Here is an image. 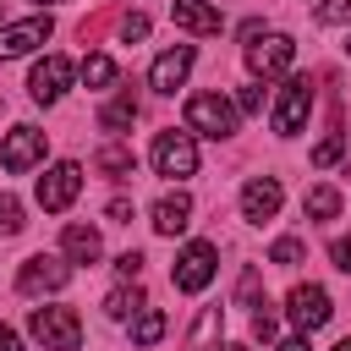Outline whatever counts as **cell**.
Masks as SVG:
<instances>
[{
  "instance_id": "cell-1",
  "label": "cell",
  "mask_w": 351,
  "mask_h": 351,
  "mask_svg": "<svg viewBox=\"0 0 351 351\" xmlns=\"http://www.w3.org/2000/svg\"><path fill=\"white\" fill-rule=\"evenodd\" d=\"M27 329H33V340L44 351H77L82 346V324H77L71 307H33Z\"/></svg>"
},
{
  "instance_id": "cell-2",
  "label": "cell",
  "mask_w": 351,
  "mask_h": 351,
  "mask_svg": "<svg viewBox=\"0 0 351 351\" xmlns=\"http://www.w3.org/2000/svg\"><path fill=\"white\" fill-rule=\"evenodd\" d=\"M186 126L203 137H230L236 132V104L225 93H192L186 99Z\"/></svg>"
},
{
  "instance_id": "cell-3",
  "label": "cell",
  "mask_w": 351,
  "mask_h": 351,
  "mask_svg": "<svg viewBox=\"0 0 351 351\" xmlns=\"http://www.w3.org/2000/svg\"><path fill=\"white\" fill-rule=\"evenodd\" d=\"M291 60H296V44H291L285 33H258V38H247V71H252V77H285Z\"/></svg>"
},
{
  "instance_id": "cell-4",
  "label": "cell",
  "mask_w": 351,
  "mask_h": 351,
  "mask_svg": "<svg viewBox=\"0 0 351 351\" xmlns=\"http://www.w3.org/2000/svg\"><path fill=\"white\" fill-rule=\"evenodd\" d=\"M154 170L170 176V181L192 176V170H197V143H192V132H159V137H154Z\"/></svg>"
},
{
  "instance_id": "cell-5",
  "label": "cell",
  "mask_w": 351,
  "mask_h": 351,
  "mask_svg": "<svg viewBox=\"0 0 351 351\" xmlns=\"http://www.w3.org/2000/svg\"><path fill=\"white\" fill-rule=\"evenodd\" d=\"M285 313H291V324H296L302 335H313V329H324V324H329L335 302H329V291H324V285H291Z\"/></svg>"
},
{
  "instance_id": "cell-6",
  "label": "cell",
  "mask_w": 351,
  "mask_h": 351,
  "mask_svg": "<svg viewBox=\"0 0 351 351\" xmlns=\"http://www.w3.org/2000/svg\"><path fill=\"white\" fill-rule=\"evenodd\" d=\"M77 192H82V165H71V159H60V165H49V170L38 176V203H44L49 214L71 208Z\"/></svg>"
},
{
  "instance_id": "cell-7",
  "label": "cell",
  "mask_w": 351,
  "mask_h": 351,
  "mask_svg": "<svg viewBox=\"0 0 351 351\" xmlns=\"http://www.w3.org/2000/svg\"><path fill=\"white\" fill-rule=\"evenodd\" d=\"M214 258H219V252H214V241H192V247H181L176 274H170V280H176V291H186V296H192V291H203V285L214 280Z\"/></svg>"
},
{
  "instance_id": "cell-8",
  "label": "cell",
  "mask_w": 351,
  "mask_h": 351,
  "mask_svg": "<svg viewBox=\"0 0 351 351\" xmlns=\"http://www.w3.org/2000/svg\"><path fill=\"white\" fill-rule=\"evenodd\" d=\"M66 280H71V263H66V258H44V252H38V258H27V263L16 269V291H22V296L60 291Z\"/></svg>"
},
{
  "instance_id": "cell-9",
  "label": "cell",
  "mask_w": 351,
  "mask_h": 351,
  "mask_svg": "<svg viewBox=\"0 0 351 351\" xmlns=\"http://www.w3.org/2000/svg\"><path fill=\"white\" fill-rule=\"evenodd\" d=\"M307 110H313V88H307V77H291L280 88V104H274V132L280 137H296L302 121H307Z\"/></svg>"
},
{
  "instance_id": "cell-10",
  "label": "cell",
  "mask_w": 351,
  "mask_h": 351,
  "mask_svg": "<svg viewBox=\"0 0 351 351\" xmlns=\"http://www.w3.org/2000/svg\"><path fill=\"white\" fill-rule=\"evenodd\" d=\"M66 88H71V60H66V55H44V60L33 66V77H27V93H33L38 104H55Z\"/></svg>"
},
{
  "instance_id": "cell-11",
  "label": "cell",
  "mask_w": 351,
  "mask_h": 351,
  "mask_svg": "<svg viewBox=\"0 0 351 351\" xmlns=\"http://www.w3.org/2000/svg\"><path fill=\"white\" fill-rule=\"evenodd\" d=\"M44 159V132L38 126H11V137H5V148H0V165L11 170V176H22V170H33Z\"/></svg>"
},
{
  "instance_id": "cell-12",
  "label": "cell",
  "mask_w": 351,
  "mask_h": 351,
  "mask_svg": "<svg viewBox=\"0 0 351 351\" xmlns=\"http://www.w3.org/2000/svg\"><path fill=\"white\" fill-rule=\"evenodd\" d=\"M280 181L274 176H252L247 186H241V219H252V225H263V219H274L280 214Z\"/></svg>"
},
{
  "instance_id": "cell-13",
  "label": "cell",
  "mask_w": 351,
  "mask_h": 351,
  "mask_svg": "<svg viewBox=\"0 0 351 351\" xmlns=\"http://www.w3.org/2000/svg\"><path fill=\"white\" fill-rule=\"evenodd\" d=\"M44 38H49V16L11 22V27H0V60H16V55H27V49H38Z\"/></svg>"
},
{
  "instance_id": "cell-14",
  "label": "cell",
  "mask_w": 351,
  "mask_h": 351,
  "mask_svg": "<svg viewBox=\"0 0 351 351\" xmlns=\"http://www.w3.org/2000/svg\"><path fill=\"white\" fill-rule=\"evenodd\" d=\"M186 71H192V44H176V49H165V55L154 60L148 82H154L159 93H176V88L186 82Z\"/></svg>"
},
{
  "instance_id": "cell-15",
  "label": "cell",
  "mask_w": 351,
  "mask_h": 351,
  "mask_svg": "<svg viewBox=\"0 0 351 351\" xmlns=\"http://www.w3.org/2000/svg\"><path fill=\"white\" fill-rule=\"evenodd\" d=\"M170 16H176V27H186V33H219V27H225L219 5H208V0H170Z\"/></svg>"
},
{
  "instance_id": "cell-16",
  "label": "cell",
  "mask_w": 351,
  "mask_h": 351,
  "mask_svg": "<svg viewBox=\"0 0 351 351\" xmlns=\"http://www.w3.org/2000/svg\"><path fill=\"white\" fill-rule=\"evenodd\" d=\"M192 225V197L186 192H165L159 203H154V230L159 236H181Z\"/></svg>"
},
{
  "instance_id": "cell-17",
  "label": "cell",
  "mask_w": 351,
  "mask_h": 351,
  "mask_svg": "<svg viewBox=\"0 0 351 351\" xmlns=\"http://www.w3.org/2000/svg\"><path fill=\"white\" fill-rule=\"evenodd\" d=\"M60 247H66V263H93V258L104 252V247H99V230H93V225H66Z\"/></svg>"
},
{
  "instance_id": "cell-18",
  "label": "cell",
  "mask_w": 351,
  "mask_h": 351,
  "mask_svg": "<svg viewBox=\"0 0 351 351\" xmlns=\"http://www.w3.org/2000/svg\"><path fill=\"white\" fill-rule=\"evenodd\" d=\"M132 121H137V99H132V93H121V99H110V104L99 110V126H104V132H126Z\"/></svg>"
},
{
  "instance_id": "cell-19",
  "label": "cell",
  "mask_w": 351,
  "mask_h": 351,
  "mask_svg": "<svg viewBox=\"0 0 351 351\" xmlns=\"http://www.w3.org/2000/svg\"><path fill=\"white\" fill-rule=\"evenodd\" d=\"M159 340H165V313L159 307H143L132 318V346H159Z\"/></svg>"
},
{
  "instance_id": "cell-20",
  "label": "cell",
  "mask_w": 351,
  "mask_h": 351,
  "mask_svg": "<svg viewBox=\"0 0 351 351\" xmlns=\"http://www.w3.org/2000/svg\"><path fill=\"white\" fill-rule=\"evenodd\" d=\"M143 307H148V302H143L137 285H115V291L104 296V313H110V318H132V313H143Z\"/></svg>"
},
{
  "instance_id": "cell-21",
  "label": "cell",
  "mask_w": 351,
  "mask_h": 351,
  "mask_svg": "<svg viewBox=\"0 0 351 351\" xmlns=\"http://www.w3.org/2000/svg\"><path fill=\"white\" fill-rule=\"evenodd\" d=\"M93 165H99V170H110V176H132V148H126V143H104Z\"/></svg>"
},
{
  "instance_id": "cell-22",
  "label": "cell",
  "mask_w": 351,
  "mask_h": 351,
  "mask_svg": "<svg viewBox=\"0 0 351 351\" xmlns=\"http://www.w3.org/2000/svg\"><path fill=\"white\" fill-rule=\"evenodd\" d=\"M302 208H307L313 219H335V214H340V192H335V186H313Z\"/></svg>"
},
{
  "instance_id": "cell-23",
  "label": "cell",
  "mask_w": 351,
  "mask_h": 351,
  "mask_svg": "<svg viewBox=\"0 0 351 351\" xmlns=\"http://www.w3.org/2000/svg\"><path fill=\"white\" fill-rule=\"evenodd\" d=\"M82 82H88V88H110V82H115V60H110V55H88V60H82Z\"/></svg>"
},
{
  "instance_id": "cell-24",
  "label": "cell",
  "mask_w": 351,
  "mask_h": 351,
  "mask_svg": "<svg viewBox=\"0 0 351 351\" xmlns=\"http://www.w3.org/2000/svg\"><path fill=\"white\" fill-rule=\"evenodd\" d=\"M302 252H307V247H302L296 236H280V241L269 247V263H280V269H291V263H302Z\"/></svg>"
},
{
  "instance_id": "cell-25",
  "label": "cell",
  "mask_w": 351,
  "mask_h": 351,
  "mask_svg": "<svg viewBox=\"0 0 351 351\" xmlns=\"http://www.w3.org/2000/svg\"><path fill=\"white\" fill-rule=\"evenodd\" d=\"M22 230V203L11 192H0V236H16Z\"/></svg>"
},
{
  "instance_id": "cell-26",
  "label": "cell",
  "mask_w": 351,
  "mask_h": 351,
  "mask_svg": "<svg viewBox=\"0 0 351 351\" xmlns=\"http://www.w3.org/2000/svg\"><path fill=\"white\" fill-rule=\"evenodd\" d=\"M340 154H346V137H340V132H335V137H324V143H318V148H313V165H318V170H324V165H335V159H340Z\"/></svg>"
},
{
  "instance_id": "cell-27",
  "label": "cell",
  "mask_w": 351,
  "mask_h": 351,
  "mask_svg": "<svg viewBox=\"0 0 351 351\" xmlns=\"http://www.w3.org/2000/svg\"><path fill=\"white\" fill-rule=\"evenodd\" d=\"M318 22H329V27L335 22H351V0H324L318 5Z\"/></svg>"
},
{
  "instance_id": "cell-28",
  "label": "cell",
  "mask_w": 351,
  "mask_h": 351,
  "mask_svg": "<svg viewBox=\"0 0 351 351\" xmlns=\"http://www.w3.org/2000/svg\"><path fill=\"white\" fill-rule=\"evenodd\" d=\"M121 38H126V44H132V38H148V16H143V11L121 16Z\"/></svg>"
},
{
  "instance_id": "cell-29",
  "label": "cell",
  "mask_w": 351,
  "mask_h": 351,
  "mask_svg": "<svg viewBox=\"0 0 351 351\" xmlns=\"http://www.w3.org/2000/svg\"><path fill=\"white\" fill-rule=\"evenodd\" d=\"M236 110H241V115H258V110H263V88H241V93H236Z\"/></svg>"
},
{
  "instance_id": "cell-30",
  "label": "cell",
  "mask_w": 351,
  "mask_h": 351,
  "mask_svg": "<svg viewBox=\"0 0 351 351\" xmlns=\"http://www.w3.org/2000/svg\"><path fill=\"white\" fill-rule=\"evenodd\" d=\"M329 258H335V269H340V274H351V236H335Z\"/></svg>"
},
{
  "instance_id": "cell-31",
  "label": "cell",
  "mask_w": 351,
  "mask_h": 351,
  "mask_svg": "<svg viewBox=\"0 0 351 351\" xmlns=\"http://www.w3.org/2000/svg\"><path fill=\"white\" fill-rule=\"evenodd\" d=\"M115 269H121V280H137V274H143V252H121Z\"/></svg>"
},
{
  "instance_id": "cell-32",
  "label": "cell",
  "mask_w": 351,
  "mask_h": 351,
  "mask_svg": "<svg viewBox=\"0 0 351 351\" xmlns=\"http://www.w3.org/2000/svg\"><path fill=\"white\" fill-rule=\"evenodd\" d=\"M252 335H258V340H274V313H269V307L252 313Z\"/></svg>"
},
{
  "instance_id": "cell-33",
  "label": "cell",
  "mask_w": 351,
  "mask_h": 351,
  "mask_svg": "<svg viewBox=\"0 0 351 351\" xmlns=\"http://www.w3.org/2000/svg\"><path fill=\"white\" fill-rule=\"evenodd\" d=\"M110 219L115 225H132V197H110Z\"/></svg>"
},
{
  "instance_id": "cell-34",
  "label": "cell",
  "mask_w": 351,
  "mask_h": 351,
  "mask_svg": "<svg viewBox=\"0 0 351 351\" xmlns=\"http://www.w3.org/2000/svg\"><path fill=\"white\" fill-rule=\"evenodd\" d=\"M0 351H22V340H16V329H5V324H0Z\"/></svg>"
},
{
  "instance_id": "cell-35",
  "label": "cell",
  "mask_w": 351,
  "mask_h": 351,
  "mask_svg": "<svg viewBox=\"0 0 351 351\" xmlns=\"http://www.w3.org/2000/svg\"><path fill=\"white\" fill-rule=\"evenodd\" d=\"M274 351H313V346H307V340H280Z\"/></svg>"
},
{
  "instance_id": "cell-36",
  "label": "cell",
  "mask_w": 351,
  "mask_h": 351,
  "mask_svg": "<svg viewBox=\"0 0 351 351\" xmlns=\"http://www.w3.org/2000/svg\"><path fill=\"white\" fill-rule=\"evenodd\" d=\"M329 351H351V335H346V340H340V346H329Z\"/></svg>"
},
{
  "instance_id": "cell-37",
  "label": "cell",
  "mask_w": 351,
  "mask_h": 351,
  "mask_svg": "<svg viewBox=\"0 0 351 351\" xmlns=\"http://www.w3.org/2000/svg\"><path fill=\"white\" fill-rule=\"evenodd\" d=\"M38 5H60V0H38Z\"/></svg>"
},
{
  "instance_id": "cell-38",
  "label": "cell",
  "mask_w": 351,
  "mask_h": 351,
  "mask_svg": "<svg viewBox=\"0 0 351 351\" xmlns=\"http://www.w3.org/2000/svg\"><path fill=\"white\" fill-rule=\"evenodd\" d=\"M225 351H247V346H225Z\"/></svg>"
},
{
  "instance_id": "cell-39",
  "label": "cell",
  "mask_w": 351,
  "mask_h": 351,
  "mask_svg": "<svg viewBox=\"0 0 351 351\" xmlns=\"http://www.w3.org/2000/svg\"><path fill=\"white\" fill-rule=\"evenodd\" d=\"M346 55H351V38H346Z\"/></svg>"
}]
</instances>
